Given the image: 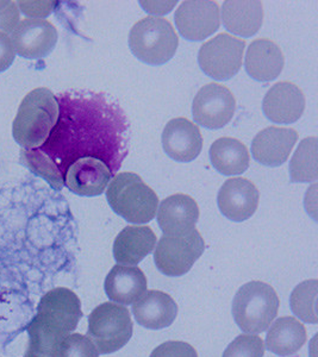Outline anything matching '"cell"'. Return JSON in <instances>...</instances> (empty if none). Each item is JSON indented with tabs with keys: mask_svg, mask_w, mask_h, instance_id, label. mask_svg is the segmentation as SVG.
<instances>
[{
	"mask_svg": "<svg viewBox=\"0 0 318 357\" xmlns=\"http://www.w3.org/2000/svg\"><path fill=\"white\" fill-rule=\"evenodd\" d=\"M149 357H198L197 350L185 342L169 341L153 350Z\"/></svg>",
	"mask_w": 318,
	"mask_h": 357,
	"instance_id": "cell-30",
	"label": "cell"
},
{
	"mask_svg": "<svg viewBox=\"0 0 318 357\" xmlns=\"http://www.w3.org/2000/svg\"><path fill=\"white\" fill-rule=\"evenodd\" d=\"M317 299L318 281H304L291 293V310L304 323L317 324Z\"/></svg>",
	"mask_w": 318,
	"mask_h": 357,
	"instance_id": "cell-26",
	"label": "cell"
},
{
	"mask_svg": "<svg viewBox=\"0 0 318 357\" xmlns=\"http://www.w3.org/2000/svg\"><path fill=\"white\" fill-rule=\"evenodd\" d=\"M132 336V321L127 307L114 303H104L89 317L87 337L99 354L106 355L122 349Z\"/></svg>",
	"mask_w": 318,
	"mask_h": 357,
	"instance_id": "cell-6",
	"label": "cell"
},
{
	"mask_svg": "<svg viewBox=\"0 0 318 357\" xmlns=\"http://www.w3.org/2000/svg\"><path fill=\"white\" fill-rule=\"evenodd\" d=\"M199 207L190 195L178 193L159 204L158 223L163 234L190 231L196 229Z\"/></svg>",
	"mask_w": 318,
	"mask_h": 357,
	"instance_id": "cell-20",
	"label": "cell"
},
{
	"mask_svg": "<svg viewBox=\"0 0 318 357\" xmlns=\"http://www.w3.org/2000/svg\"><path fill=\"white\" fill-rule=\"evenodd\" d=\"M16 57V50L13 48V40L8 33H0V73L8 70Z\"/></svg>",
	"mask_w": 318,
	"mask_h": 357,
	"instance_id": "cell-33",
	"label": "cell"
},
{
	"mask_svg": "<svg viewBox=\"0 0 318 357\" xmlns=\"http://www.w3.org/2000/svg\"><path fill=\"white\" fill-rule=\"evenodd\" d=\"M205 250V242L197 229L176 234H163L156 244L154 261L159 272L181 276L191 271Z\"/></svg>",
	"mask_w": 318,
	"mask_h": 357,
	"instance_id": "cell-7",
	"label": "cell"
},
{
	"mask_svg": "<svg viewBox=\"0 0 318 357\" xmlns=\"http://www.w3.org/2000/svg\"><path fill=\"white\" fill-rule=\"evenodd\" d=\"M57 30L50 22L26 18L13 31V48L20 56L36 60L48 56L57 43Z\"/></svg>",
	"mask_w": 318,
	"mask_h": 357,
	"instance_id": "cell-11",
	"label": "cell"
},
{
	"mask_svg": "<svg viewBox=\"0 0 318 357\" xmlns=\"http://www.w3.org/2000/svg\"><path fill=\"white\" fill-rule=\"evenodd\" d=\"M245 48L242 40L229 33H220L200 47L198 63L208 77L225 82L240 70Z\"/></svg>",
	"mask_w": 318,
	"mask_h": 357,
	"instance_id": "cell-8",
	"label": "cell"
},
{
	"mask_svg": "<svg viewBox=\"0 0 318 357\" xmlns=\"http://www.w3.org/2000/svg\"><path fill=\"white\" fill-rule=\"evenodd\" d=\"M59 119V104L52 91L45 87L25 96L13 121L15 141L28 151L48 139Z\"/></svg>",
	"mask_w": 318,
	"mask_h": 357,
	"instance_id": "cell-2",
	"label": "cell"
},
{
	"mask_svg": "<svg viewBox=\"0 0 318 357\" xmlns=\"http://www.w3.org/2000/svg\"><path fill=\"white\" fill-rule=\"evenodd\" d=\"M106 199L128 223L146 224L154 220L159 207L156 192L139 175L124 172L114 176L106 191Z\"/></svg>",
	"mask_w": 318,
	"mask_h": 357,
	"instance_id": "cell-3",
	"label": "cell"
},
{
	"mask_svg": "<svg viewBox=\"0 0 318 357\" xmlns=\"http://www.w3.org/2000/svg\"><path fill=\"white\" fill-rule=\"evenodd\" d=\"M236 110V100L228 87L212 82L198 91L192 114L195 122L210 130L222 129L232 119Z\"/></svg>",
	"mask_w": 318,
	"mask_h": 357,
	"instance_id": "cell-9",
	"label": "cell"
},
{
	"mask_svg": "<svg viewBox=\"0 0 318 357\" xmlns=\"http://www.w3.org/2000/svg\"><path fill=\"white\" fill-rule=\"evenodd\" d=\"M279 310V298L272 286L262 281L243 284L233 301V317L242 331L262 333L271 326Z\"/></svg>",
	"mask_w": 318,
	"mask_h": 357,
	"instance_id": "cell-4",
	"label": "cell"
},
{
	"mask_svg": "<svg viewBox=\"0 0 318 357\" xmlns=\"http://www.w3.org/2000/svg\"><path fill=\"white\" fill-rule=\"evenodd\" d=\"M22 162L35 174L45 178L48 183L60 190L63 186V178L56 165L45 153L40 151H22Z\"/></svg>",
	"mask_w": 318,
	"mask_h": 357,
	"instance_id": "cell-27",
	"label": "cell"
},
{
	"mask_svg": "<svg viewBox=\"0 0 318 357\" xmlns=\"http://www.w3.org/2000/svg\"><path fill=\"white\" fill-rule=\"evenodd\" d=\"M147 278L139 267L116 264L106 275L104 289L110 301L131 305L147 292Z\"/></svg>",
	"mask_w": 318,
	"mask_h": 357,
	"instance_id": "cell-19",
	"label": "cell"
},
{
	"mask_svg": "<svg viewBox=\"0 0 318 357\" xmlns=\"http://www.w3.org/2000/svg\"><path fill=\"white\" fill-rule=\"evenodd\" d=\"M223 25L229 33L242 37H252L260 30L264 22L262 1H225L222 6Z\"/></svg>",
	"mask_w": 318,
	"mask_h": 357,
	"instance_id": "cell-22",
	"label": "cell"
},
{
	"mask_svg": "<svg viewBox=\"0 0 318 357\" xmlns=\"http://www.w3.org/2000/svg\"><path fill=\"white\" fill-rule=\"evenodd\" d=\"M137 324L149 330L166 329L178 316V305L171 296L161 291H149L132 305Z\"/></svg>",
	"mask_w": 318,
	"mask_h": 357,
	"instance_id": "cell-17",
	"label": "cell"
},
{
	"mask_svg": "<svg viewBox=\"0 0 318 357\" xmlns=\"http://www.w3.org/2000/svg\"><path fill=\"white\" fill-rule=\"evenodd\" d=\"M82 318V301L73 291L59 287L45 293L29 325L24 357H59L62 342Z\"/></svg>",
	"mask_w": 318,
	"mask_h": 357,
	"instance_id": "cell-1",
	"label": "cell"
},
{
	"mask_svg": "<svg viewBox=\"0 0 318 357\" xmlns=\"http://www.w3.org/2000/svg\"><path fill=\"white\" fill-rule=\"evenodd\" d=\"M179 38L173 25L160 17H147L137 22L129 33V48L139 61L160 66L176 55Z\"/></svg>",
	"mask_w": 318,
	"mask_h": 357,
	"instance_id": "cell-5",
	"label": "cell"
},
{
	"mask_svg": "<svg viewBox=\"0 0 318 357\" xmlns=\"http://www.w3.org/2000/svg\"><path fill=\"white\" fill-rule=\"evenodd\" d=\"M59 357H99V353L89 337L72 333L62 342Z\"/></svg>",
	"mask_w": 318,
	"mask_h": 357,
	"instance_id": "cell-29",
	"label": "cell"
},
{
	"mask_svg": "<svg viewBox=\"0 0 318 357\" xmlns=\"http://www.w3.org/2000/svg\"><path fill=\"white\" fill-rule=\"evenodd\" d=\"M305 110L302 89L289 82H277L266 93L262 111L271 122L291 124L297 122Z\"/></svg>",
	"mask_w": 318,
	"mask_h": 357,
	"instance_id": "cell-14",
	"label": "cell"
},
{
	"mask_svg": "<svg viewBox=\"0 0 318 357\" xmlns=\"http://www.w3.org/2000/svg\"><path fill=\"white\" fill-rule=\"evenodd\" d=\"M209 155L212 166L220 174L227 176L240 175L248 169L250 161L248 149L236 138H218L212 143Z\"/></svg>",
	"mask_w": 318,
	"mask_h": 357,
	"instance_id": "cell-24",
	"label": "cell"
},
{
	"mask_svg": "<svg viewBox=\"0 0 318 357\" xmlns=\"http://www.w3.org/2000/svg\"><path fill=\"white\" fill-rule=\"evenodd\" d=\"M318 142L316 137L304 138L290 161L291 183H312L318 178Z\"/></svg>",
	"mask_w": 318,
	"mask_h": 357,
	"instance_id": "cell-25",
	"label": "cell"
},
{
	"mask_svg": "<svg viewBox=\"0 0 318 357\" xmlns=\"http://www.w3.org/2000/svg\"><path fill=\"white\" fill-rule=\"evenodd\" d=\"M176 29L188 41H204L220 25V6L216 1H183L174 15Z\"/></svg>",
	"mask_w": 318,
	"mask_h": 357,
	"instance_id": "cell-10",
	"label": "cell"
},
{
	"mask_svg": "<svg viewBox=\"0 0 318 357\" xmlns=\"http://www.w3.org/2000/svg\"><path fill=\"white\" fill-rule=\"evenodd\" d=\"M112 173L104 161L97 158H82L70 165L66 173V186L82 197H97L109 186Z\"/></svg>",
	"mask_w": 318,
	"mask_h": 357,
	"instance_id": "cell-13",
	"label": "cell"
},
{
	"mask_svg": "<svg viewBox=\"0 0 318 357\" xmlns=\"http://www.w3.org/2000/svg\"><path fill=\"white\" fill-rule=\"evenodd\" d=\"M20 8L15 1H0V30L13 33L20 23Z\"/></svg>",
	"mask_w": 318,
	"mask_h": 357,
	"instance_id": "cell-31",
	"label": "cell"
},
{
	"mask_svg": "<svg viewBox=\"0 0 318 357\" xmlns=\"http://www.w3.org/2000/svg\"><path fill=\"white\" fill-rule=\"evenodd\" d=\"M306 342V330L294 317H282L267 333L266 347L278 356H292L302 349Z\"/></svg>",
	"mask_w": 318,
	"mask_h": 357,
	"instance_id": "cell-23",
	"label": "cell"
},
{
	"mask_svg": "<svg viewBox=\"0 0 318 357\" xmlns=\"http://www.w3.org/2000/svg\"><path fill=\"white\" fill-rule=\"evenodd\" d=\"M55 4V1H20L17 6L25 16L36 17V20H40L42 17L50 16Z\"/></svg>",
	"mask_w": 318,
	"mask_h": 357,
	"instance_id": "cell-32",
	"label": "cell"
},
{
	"mask_svg": "<svg viewBox=\"0 0 318 357\" xmlns=\"http://www.w3.org/2000/svg\"><path fill=\"white\" fill-rule=\"evenodd\" d=\"M285 59L282 49L267 38L252 42L245 54V72L257 82L275 80L282 72Z\"/></svg>",
	"mask_w": 318,
	"mask_h": 357,
	"instance_id": "cell-18",
	"label": "cell"
},
{
	"mask_svg": "<svg viewBox=\"0 0 318 357\" xmlns=\"http://www.w3.org/2000/svg\"><path fill=\"white\" fill-rule=\"evenodd\" d=\"M156 245V236L149 227H127L114 243V257L119 264L137 266Z\"/></svg>",
	"mask_w": 318,
	"mask_h": 357,
	"instance_id": "cell-21",
	"label": "cell"
},
{
	"mask_svg": "<svg viewBox=\"0 0 318 357\" xmlns=\"http://www.w3.org/2000/svg\"><path fill=\"white\" fill-rule=\"evenodd\" d=\"M162 146L172 160L191 162L202 151L203 137L195 123L186 118H174L163 129Z\"/></svg>",
	"mask_w": 318,
	"mask_h": 357,
	"instance_id": "cell-15",
	"label": "cell"
},
{
	"mask_svg": "<svg viewBox=\"0 0 318 357\" xmlns=\"http://www.w3.org/2000/svg\"><path fill=\"white\" fill-rule=\"evenodd\" d=\"M265 343L257 335H240L223 353V357H264Z\"/></svg>",
	"mask_w": 318,
	"mask_h": 357,
	"instance_id": "cell-28",
	"label": "cell"
},
{
	"mask_svg": "<svg viewBox=\"0 0 318 357\" xmlns=\"http://www.w3.org/2000/svg\"><path fill=\"white\" fill-rule=\"evenodd\" d=\"M298 134L294 129L271 126L260 131L252 142V155L257 162L267 167H279L287 161Z\"/></svg>",
	"mask_w": 318,
	"mask_h": 357,
	"instance_id": "cell-16",
	"label": "cell"
},
{
	"mask_svg": "<svg viewBox=\"0 0 318 357\" xmlns=\"http://www.w3.org/2000/svg\"><path fill=\"white\" fill-rule=\"evenodd\" d=\"M259 198V191L252 181L245 178H233L220 187L217 204L220 211L228 220L243 222L257 211Z\"/></svg>",
	"mask_w": 318,
	"mask_h": 357,
	"instance_id": "cell-12",
	"label": "cell"
}]
</instances>
